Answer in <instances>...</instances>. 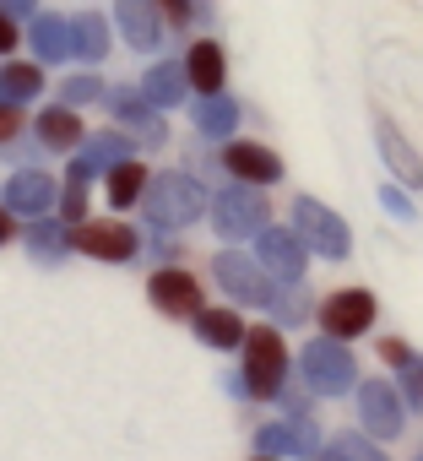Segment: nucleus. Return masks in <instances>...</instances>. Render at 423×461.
I'll use <instances>...</instances> for the list:
<instances>
[{"label":"nucleus","mask_w":423,"mask_h":461,"mask_svg":"<svg viewBox=\"0 0 423 461\" xmlns=\"http://www.w3.org/2000/svg\"><path fill=\"white\" fill-rule=\"evenodd\" d=\"M283 369H288V353H283V337L277 331H245V391L256 396H272L283 385Z\"/></svg>","instance_id":"nucleus-1"},{"label":"nucleus","mask_w":423,"mask_h":461,"mask_svg":"<svg viewBox=\"0 0 423 461\" xmlns=\"http://www.w3.org/2000/svg\"><path fill=\"white\" fill-rule=\"evenodd\" d=\"M385 206H391V212H401V217H412V206H407V201H401L396 190H385Z\"/></svg>","instance_id":"nucleus-37"},{"label":"nucleus","mask_w":423,"mask_h":461,"mask_svg":"<svg viewBox=\"0 0 423 461\" xmlns=\"http://www.w3.org/2000/svg\"><path fill=\"white\" fill-rule=\"evenodd\" d=\"M76 250H87V256H98V261H130V256H136V228H130V222H114V217L82 222V228H76Z\"/></svg>","instance_id":"nucleus-5"},{"label":"nucleus","mask_w":423,"mask_h":461,"mask_svg":"<svg viewBox=\"0 0 423 461\" xmlns=\"http://www.w3.org/2000/svg\"><path fill=\"white\" fill-rule=\"evenodd\" d=\"M195 337L212 342V348H234V342H245V326H239L234 310H201L195 315Z\"/></svg>","instance_id":"nucleus-17"},{"label":"nucleus","mask_w":423,"mask_h":461,"mask_svg":"<svg viewBox=\"0 0 423 461\" xmlns=\"http://www.w3.org/2000/svg\"><path fill=\"white\" fill-rule=\"evenodd\" d=\"M206 206V195H201V185L195 179H179V174H163L152 190H147V212H152V222H190L195 212Z\"/></svg>","instance_id":"nucleus-3"},{"label":"nucleus","mask_w":423,"mask_h":461,"mask_svg":"<svg viewBox=\"0 0 423 461\" xmlns=\"http://www.w3.org/2000/svg\"><path fill=\"white\" fill-rule=\"evenodd\" d=\"M12 240V212H0V245Z\"/></svg>","instance_id":"nucleus-38"},{"label":"nucleus","mask_w":423,"mask_h":461,"mask_svg":"<svg viewBox=\"0 0 423 461\" xmlns=\"http://www.w3.org/2000/svg\"><path fill=\"white\" fill-rule=\"evenodd\" d=\"M158 6H163L168 23H184V17H190V0H158Z\"/></svg>","instance_id":"nucleus-33"},{"label":"nucleus","mask_w":423,"mask_h":461,"mask_svg":"<svg viewBox=\"0 0 423 461\" xmlns=\"http://www.w3.org/2000/svg\"><path fill=\"white\" fill-rule=\"evenodd\" d=\"M120 28H125V39L136 44V50H152L163 33V23H158V0H120Z\"/></svg>","instance_id":"nucleus-14"},{"label":"nucleus","mask_w":423,"mask_h":461,"mask_svg":"<svg viewBox=\"0 0 423 461\" xmlns=\"http://www.w3.org/2000/svg\"><path fill=\"white\" fill-rule=\"evenodd\" d=\"M369 321H374V299L364 294V288H342V294H331L326 304H320V326H326V337H358V331H369Z\"/></svg>","instance_id":"nucleus-4"},{"label":"nucleus","mask_w":423,"mask_h":461,"mask_svg":"<svg viewBox=\"0 0 423 461\" xmlns=\"http://www.w3.org/2000/svg\"><path fill=\"white\" fill-rule=\"evenodd\" d=\"M218 283L239 299V304H272L277 294H272V277H266V267L256 272L245 256H218Z\"/></svg>","instance_id":"nucleus-8"},{"label":"nucleus","mask_w":423,"mask_h":461,"mask_svg":"<svg viewBox=\"0 0 423 461\" xmlns=\"http://www.w3.org/2000/svg\"><path fill=\"white\" fill-rule=\"evenodd\" d=\"M87 174H93V163H76V168H71V190H66V217H71V222H76V217H82V206H87V201H82Z\"/></svg>","instance_id":"nucleus-27"},{"label":"nucleus","mask_w":423,"mask_h":461,"mask_svg":"<svg viewBox=\"0 0 423 461\" xmlns=\"http://www.w3.org/2000/svg\"><path fill=\"white\" fill-rule=\"evenodd\" d=\"M39 93V71L33 66H6L0 71V98H33Z\"/></svg>","instance_id":"nucleus-25"},{"label":"nucleus","mask_w":423,"mask_h":461,"mask_svg":"<svg viewBox=\"0 0 423 461\" xmlns=\"http://www.w3.org/2000/svg\"><path fill=\"white\" fill-rule=\"evenodd\" d=\"M184 77H190L201 93H218V87H223V50L212 44V39L190 44V55H184Z\"/></svg>","instance_id":"nucleus-15"},{"label":"nucleus","mask_w":423,"mask_h":461,"mask_svg":"<svg viewBox=\"0 0 423 461\" xmlns=\"http://www.w3.org/2000/svg\"><path fill=\"white\" fill-rule=\"evenodd\" d=\"M266 228V201L256 190H229L218 201V234L223 240H245V234H261Z\"/></svg>","instance_id":"nucleus-6"},{"label":"nucleus","mask_w":423,"mask_h":461,"mask_svg":"<svg viewBox=\"0 0 423 461\" xmlns=\"http://www.w3.org/2000/svg\"><path fill=\"white\" fill-rule=\"evenodd\" d=\"M147 294L163 315H201V288H195L190 272H158L147 283Z\"/></svg>","instance_id":"nucleus-11"},{"label":"nucleus","mask_w":423,"mask_h":461,"mask_svg":"<svg viewBox=\"0 0 423 461\" xmlns=\"http://www.w3.org/2000/svg\"><path fill=\"white\" fill-rule=\"evenodd\" d=\"M93 93H98V82H87V77H76V82L66 87V98H71V104H87Z\"/></svg>","instance_id":"nucleus-31"},{"label":"nucleus","mask_w":423,"mask_h":461,"mask_svg":"<svg viewBox=\"0 0 423 461\" xmlns=\"http://www.w3.org/2000/svg\"><path fill=\"white\" fill-rule=\"evenodd\" d=\"M71 33H76V28H71L66 17H39V23H33V50H39L44 60H66V55L76 50Z\"/></svg>","instance_id":"nucleus-18"},{"label":"nucleus","mask_w":423,"mask_h":461,"mask_svg":"<svg viewBox=\"0 0 423 461\" xmlns=\"http://www.w3.org/2000/svg\"><path fill=\"white\" fill-rule=\"evenodd\" d=\"M315 450V423H277L261 429V456H310Z\"/></svg>","instance_id":"nucleus-16"},{"label":"nucleus","mask_w":423,"mask_h":461,"mask_svg":"<svg viewBox=\"0 0 423 461\" xmlns=\"http://www.w3.org/2000/svg\"><path fill=\"white\" fill-rule=\"evenodd\" d=\"M380 147H385V158H391V168H396V174H401L407 185H418V179H423V163L412 158V147H407V141H401V136H396L391 125H380Z\"/></svg>","instance_id":"nucleus-22"},{"label":"nucleus","mask_w":423,"mask_h":461,"mask_svg":"<svg viewBox=\"0 0 423 461\" xmlns=\"http://www.w3.org/2000/svg\"><path fill=\"white\" fill-rule=\"evenodd\" d=\"M195 120H201V131H206V136H223V131H234V104H229V98H223V104L212 98V104H201V114H195Z\"/></svg>","instance_id":"nucleus-26"},{"label":"nucleus","mask_w":423,"mask_h":461,"mask_svg":"<svg viewBox=\"0 0 423 461\" xmlns=\"http://www.w3.org/2000/svg\"><path fill=\"white\" fill-rule=\"evenodd\" d=\"M12 6H17V12H28V6H33V0H12Z\"/></svg>","instance_id":"nucleus-39"},{"label":"nucleus","mask_w":423,"mask_h":461,"mask_svg":"<svg viewBox=\"0 0 423 461\" xmlns=\"http://www.w3.org/2000/svg\"><path fill=\"white\" fill-rule=\"evenodd\" d=\"M55 240H60L55 228H33V250H44V256H50V250H55Z\"/></svg>","instance_id":"nucleus-35"},{"label":"nucleus","mask_w":423,"mask_h":461,"mask_svg":"<svg viewBox=\"0 0 423 461\" xmlns=\"http://www.w3.org/2000/svg\"><path fill=\"white\" fill-rule=\"evenodd\" d=\"M223 163H229L239 179H250V185H272V179L283 174L277 152H266V147H256V141H234V147L223 152Z\"/></svg>","instance_id":"nucleus-12"},{"label":"nucleus","mask_w":423,"mask_h":461,"mask_svg":"<svg viewBox=\"0 0 423 461\" xmlns=\"http://www.w3.org/2000/svg\"><path fill=\"white\" fill-rule=\"evenodd\" d=\"M304 380H310L315 391H326V396L347 391V385L358 380V369H353V353H347L337 337H320V342H310V348H304Z\"/></svg>","instance_id":"nucleus-2"},{"label":"nucleus","mask_w":423,"mask_h":461,"mask_svg":"<svg viewBox=\"0 0 423 461\" xmlns=\"http://www.w3.org/2000/svg\"><path fill=\"white\" fill-rule=\"evenodd\" d=\"M358 418L369 423V434H396L401 429V396H396V385H385V380H369V385H358Z\"/></svg>","instance_id":"nucleus-9"},{"label":"nucleus","mask_w":423,"mask_h":461,"mask_svg":"<svg viewBox=\"0 0 423 461\" xmlns=\"http://www.w3.org/2000/svg\"><path fill=\"white\" fill-rule=\"evenodd\" d=\"M299 234L310 240V250H320V256H347V228H342V217H331L320 201H299Z\"/></svg>","instance_id":"nucleus-7"},{"label":"nucleus","mask_w":423,"mask_h":461,"mask_svg":"<svg viewBox=\"0 0 423 461\" xmlns=\"http://www.w3.org/2000/svg\"><path fill=\"white\" fill-rule=\"evenodd\" d=\"M6 206H12V212H50V206H55V179L39 174V168L17 174V179L6 185Z\"/></svg>","instance_id":"nucleus-13"},{"label":"nucleus","mask_w":423,"mask_h":461,"mask_svg":"<svg viewBox=\"0 0 423 461\" xmlns=\"http://www.w3.org/2000/svg\"><path fill=\"white\" fill-rule=\"evenodd\" d=\"M141 93H147L158 109H174V104L184 98V77H179V66H158V71L141 82Z\"/></svg>","instance_id":"nucleus-19"},{"label":"nucleus","mask_w":423,"mask_h":461,"mask_svg":"<svg viewBox=\"0 0 423 461\" xmlns=\"http://www.w3.org/2000/svg\"><path fill=\"white\" fill-rule=\"evenodd\" d=\"M12 44H17V23L0 12V50H12Z\"/></svg>","instance_id":"nucleus-36"},{"label":"nucleus","mask_w":423,"mask_h":461,"mask_svg":"<svg viewBox=\"0 0 423 461\" xmlns=\"http://www.w3.org/2000/svg\"><path fill=\"white\" fill-rule=\"evenodd\" d=\"M152 109H158V104H152L147 93H114V114H120L125 125H141V131H147V136L158 141V125H152Z\"/></svg>","instance_id":"nucleus-23"},{"label":"nucleus","mask_w":423,"mask_h":461,"mask_svg":"<svg viewBox=\"0 0 423 461\" xmlns=\"http://www.w3.org/2000/svg\"><path fill=\"white\" fill-rule=\"evenodd\" d=\"M71 28H76V55H87V60H104V50H109V39H104V33H109V28H104L98 17H76Z\"/></svg>","instance_id":"nucleus-24"},{"label":"nucleus","mask_w":423,"mask_h":461,"mask_svg":"<svg viewBox=\"0 0 423 461\" xmlns=\"http://www.w3.org/2000/svg\"><path fill=\"white\" fill-rule=\"evenodd\" d=\"M407 396L423 402V364H407Z\"/></svg>","instance_id":"nucleus-32"},{"label":"nucleus","mask_w":423,"mask_h":461,"mask_svg":"<svg viewBox=\"0 0 423 461\" xmlns=\"http://www.w3.org/2000/svg\"><path fill=\"white\" fill-rule=\"evenodd\" d=\"M141 190H147V168H141L136 158H125V163L109 174V201H114V206H130Z\"/></svg>","instance_id":"nucleus-21"},{"label":"nucleus","mask_w":423,"mask_h":461,"mask_svg":"<svg viewBox=\"0 0 423 461\" xmlns=\"http://www.w3.org/2000/svg\"><path fill=\"white\" fill-rule=\"evenodd\" d=\"M87 158H130V141H120V136H98Z\"/></svg>","instance_id":"nucleus-29"},{"label":"nucleus","mask_w":423,"mask_h":461,"mask_svg":"<svg viewBox=\"0 0 423 461\" xmlns=\"http://www.w3.org/2000/svg\"><path fill=\"white\" fill-rule=\"evenodd\" d=\"M320 461H342V456H337V450H331V456H320Z\"/></svg>","instance_id":"nucleus-40"},{"label":"nucleus","mask_w":423,"mask_h":461,"mask_svg":"<svg viewBox=\"0 0 423 461\" xmlns=\"http://www.w3.org/2000/svg\"><path fill=\"white\" fill-rule=\"evenodd\" d=\"M261 461H272V456H261Z\"/></svg>","instance_id":"nucleus-41"},{"label":"nucleus","mask_w":423,"mask_h":461,"mask_svg":"<svg viewBox=\"0 0 423 461\" xmlns=\"http://www.w3.org/2000/svg\"><path fill=\"white\" fill-rule=\"evenodd\" d=\"M337 456H342V461H385V456H380L369 439H358V434H347V439L337 445Z\"/></svg>","instance_id":"nucleus-28"},{"label":"nucleus","mask_w":423,"mask_h":461,"mask_svg":"<svg viewBox=\"0 0 423 461\" xmlns=\"http://www.w3.org/2000/svg\"><path fill=\"white\" fill-rule=\"evenodd\" d=\"M17 104H0V141H12V131H17Z\"/></svg>","instance_id":"nucleus-30"},{"label":"nucleus","mask_w":423,"mask_h":461,"mask_svg":"<svg viewBox=\"0 0 423 461\" xmlns=\"http://www.w3.org/2000/svg\"><path fill=\"white\" fill-rule=\"evenodd\" d=\"M39 136H44V147H76L82 141V120L71 109H50L39 120Z\"/></svg>","instance_id":"nucleus-20"},{"label":"nucleus","mask_w":423,"mask_h":461,"mask_svg":"<svg viewBox=\"0 0 423 461\" xmlns=\"http://www.w3.org/2000/svg\"><path fill=\"white\" fill-rule=\"evenodd\" d=\"M380 353H385V364H412V353L401 342H380Z\"/></svg>","instance_id":"nucleus-34"},{"label":"nucleus","mask_w":423,"mask_h":461,"mask_svg":"<svg viewBox=\"0 0 423 461\" xmlns=\"http://www.w3.org/2000/svg\"><path fill=\"white\" fill-rule=\"evenodd\" d=\"M256 256H261V267H266L272 277H283V283H293V277L304 272V250H299L293 234H283V228H261V234H256Z\"/></svg>","instance_id":"nucleus-10"}]
</instances>
